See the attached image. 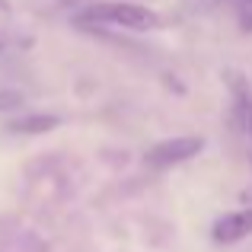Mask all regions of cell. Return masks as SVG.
<instances>
[{
  "instance_id": "6da1fadb",
  "label": "cell",
  "mask_w": 252,
  "mask_h": 252,
  "mask_svg": "<svg viewBox=\"0 0 252 252\" xmlns=\"http://www.w3.org/2000/svg\"><path fill=\"white\" fill-rule=\"evenodd\" d=\"M74 23L77 26H115V29H128V32H154L163 26V19L150 6L112 0V3H93L86 10H80L74 16Z\"/></svg>"
},
{
  "instance_id": "7a4b0ae2",
  "label": "cell",
  "mask_w": 252,
  "mask_h": 252,
  "mask_svg": "<svg viewBox=\"0 0 252 252\" xmlns=\"http://www.w3.org/2000/svg\"><path fill=\"white\" fill-rule=\"evenodd\" d=\"M204 137L201 134H182V137H166V141H157L154 147L144 154V166L147 169H172L179 163L195 160L204 150Z\"/></svg>"
},
{
  "instance_id": "3957f363",
  "label": "cell",
  "mask_w": 252,
  "mask_h": 252,
  "mask_svg": "<svg viewBox=\"0 0 252 252\" xmlns=\"http://www.w3.org/2000/svg\"><path fill=\"white\" fill-rule=\"evenodd\" d=\"M246 236H252V208L230 211V214L217 217L214 227H211V240L220 243V246H233Z\"/></svg>"
},
{
  "instance_id": "277c9868",
  "label": "cell",
  "mask_w": 252,
  "mask_h": 252,
  "mask_svg": "<svg viewBox=\"0 0 252 252\" xmlns=\"http://www.w3.org/2000/svg\"><path fill=\"white\" fill-rule=\"evenodd\" d=\"M58 125H61L58 115H45V112H38V115H26V118H13V122H6V131H10V134H48V131H55Z\"/></svg>"
},
{
  "instance_id": "5b68a950",
  "label": "cell",
  "mask_w": 252,
  "mask_h": 252,
  "mask_svg": "<svg viewBox=\"0 0 252 252\" xmlns=\"http://www.w3.org/2000/svg\"><path fill=\"white\" fill-rule=\"evenodd\" d=\"M233 93H236V105H240L243 125H246V134L252 144V86L246 80H233Z\"/></svg>"
},
{
  "instance_id": "8992f818",
  "label": "cell",
  "mask_w": 252,
  "mask_h": 252,
  "mask_svg": "<svg viewBox=\"0 0 252 252\" xmlns=\"http://www.w3.org/2000/svg\"><path fill=\"white\" fill-rule=\"evenodd\" d=\"M23 102H26V96L19 90H0V112H16V109H23Z\"/></svg>"
},
{
  "instance_id": "52a82bcc",
  "label": "cell",
  "mask_w": 252,
  "mask_h": 252,
  "mask_svg": "<svg viewBox=\"0 0 252 252\" xmlns=\"http://www.w3.org/2000/svg\"><path fill=\"white\" fill-rule=\"evenodd\" d=\"M240 29L252 32V0H240Z\"/></svg>"
},
{
  "instance_id": "ba28073f",
  "label": "cell",
  "mask_w": 252,
  "mask_h": 252,
  "mask_svg": "<svg viewBox=\"0 0 252 252\" xmlns=\"http://www.w3.org/2000/svg\"><path fill=\"white\" fill-rule=\"evenodd\" d=\"M0 10H6V0H0Z\"/></svg>"
},
{
  "instance_id": "9c48e42d",
  "label": "cell",
  "mask_w": 252,
  "mask_h": 252,
  "mask_svg": "<svg viewBox=\"0 0 252 252\" xmlns=\"http://www.w3.org/2000/svg\"><path fill=\"white\" fill-rule=\"evenodd\" d=\"M0 48H3V42H0Z\"/></svg>"
}]
</instances>
